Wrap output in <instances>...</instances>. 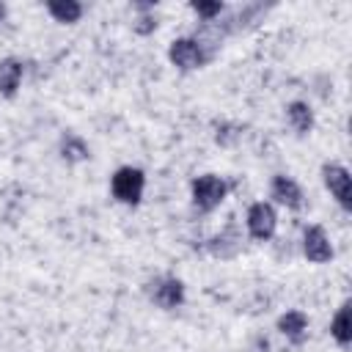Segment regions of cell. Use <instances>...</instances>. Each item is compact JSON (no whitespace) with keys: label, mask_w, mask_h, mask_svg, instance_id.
<instances>
[{"label":"cell","mask_w":352,"mask_h":352,"mask_svg":"<svg viewBox=\"0 0 352 352\" xmlns=\"http://www.w3.org/2000/svg\"><path fill=\"white\" fill-rule=\"evenodd\" d=\"M143 184H146V179H143V170L140 168H118L116 173H113V182H110V190H113V195L121 201V204H138L140 201V195H143Z\"/></svg>","instance_id":"cell-1"},{"label":"cell","mask_w":352,"mask_h":352,"mask_svg":"<svg viewBox=\"0 0 352 352\" xmlns=\"http://www.w3.org/2000/svg\"><path fill=\"white\" fill-rule=\"evenodd\" d=\"M223 198H226V182H223L220 176L206 173V176H198V179L192 182V204H195L198 209L209 212V209L220 206Z\"/></svg>","instance_id":"cell-2"},{"label":"cell","mask_w":352,"mask_h":352,"mask_svg":"<svg viewBox=\"0 0 352 352\" xmlns=\"http://www.w3.org/2000/svg\"><path fill=\"white\" fill-rule=\"evenodd\" d=\"M322 176H324V187L336 195V201L349 212L352 209V182H349V170L344 165H324L322 168Z\"/></svg>","instance_id":"cell-3"},{"label":"cell","mask_w":352,"mask_h":352,"mask_svg":"<svg viewBox=\"0 0 352 352\" xmlns=\"http://www.w3.org/2000/svg\"><path fill=\"white\" fill-rule=\"evenodd\" d=\"M275 223H278V217L270 204L258 201L248 209V231L253 239H270L275 234Z\"/></svg>","instance_id":"cell-4"},{"label":"cell","mask_w":352,"mask_h":352,"mask_svg":"<svg viewBox=\"0 0 352 352\" xmlns=\"http://www.w3.org/2000/svg\"><path fill=\"white\" fill-rule=\"evenodd\" d=\"M168 58L179 69H198L206 55H204L201 41H195V38H176L170 44V50H168Z\"/></svg>","instance_id":"cell-5"},{"label":"cell","mask_w":352,"mask_h":352,"mask_svg":"<svg viewBox=\"0 0 352 352\" xmlns=\"http://www.w3.org/2000/svg\"><path fill=\"white\" fill-rule=\"evenodd\" d=\"M302 250L308 256V261H316V264H324L333 258V248H330V239L327 234L319 228V226H311L302 236Z\"/></svg>","instance_id":"cell-6"},{"label":"cell","mask_w":352,"mask_h":352,"mask_svg":"<svg viewBox=\"0 0 352 352\" xmlns=\"http://www.w3.org/2000/svg\"><path fill=\"white\" fill-rule=\"evenodd\" d=\"M151 297H154V302L160 305V308H176V305H182V300H184V286H182V280H176V278H162V280H157L154 283V289H151Z\"/></svg>","instance_id":"cell-7"},{"label":"cell","mask_w":352,"mask_h":352,"mask_svg":"<svg viewBox=\"0 0 352 352\" xmlns=\"http://www.w3.org/2000/svg\"><path fill=\"white\" fill-rule=\"evenodd\" d=\"M272 198L289 209H300L302 206V190L297 187L294 179L289 176H275L272 179Z\"/></svg>","instance_id":"cell-8"},{"label":"cell","mask_w":352,"mask_h":352,"mask_svg":"<svg viewBox=\"0 0 352 352\" xmlns=\"http://www.w3.org/2000/svg\"><path fill=\"white\" fill-rule=\"evenodd\" d=\"M278 330H280L289 341L300 344V341L305 338V333H308V316H305L302 311H286V314L278 319Z\"/></svg>","instance_id":"cell-9"},{"label":"cell","mask_w":352,"mask_h":352,"mask_svg":"<svg viewBox=\"0 0 352 352\" xmlns=\"http://www.w3.org/2000/svg\"><path fill=\"white\" fill-rule=\"evenodd\" d=\"M22 80V63L16 58H3L0 60V94L14 96Z\"/></svg>","instance_id":"cell-10"},{"label":"cell","mask_w":352,"mask_h":352,"mask_svg":"<svg viewBox=\"0 0 352 352\" xmlns=\"http://www.w3.org/2000/svg\"><path fill=\"white\" fill-rule=\"evenodd\" d=\"M286 113H289V124L294 126L297 135H308V132H311V126H314V113H311V107H308L305 102H292V104L286 107Z\"/></svg>","instance_id":"cell-11"},{"label":"cell","mask_w":352,"mask_h":352,"mask_svg":"<svg viewBox=\"0 0 352 352\" xmlns=\"http://www.w3.org/2000/svg\"><path fill=\"white\" fill-rule=\"evenodd\" d=\"M330 333H333V338L338 341V346H349V341H352V327H349V302H344L341 308H338V314H336V319H333V324H330Z\"/></svg>","instance_id":"cell-12"},{"label":"cell","mask_w":352,"mask_h":352,"mask_svg":"<svg viewBox=\"0 0 352 352\" xmlns=\"http://www.w3.org/2000/svg\"><path fill=\"white\" fill-rule=\"evenodd\" d=\"M47 11L58 22H77L80 14H82V6L74 3V0H52V3H47Z\"/></svg>","instance_id":"cell-13"},{"label":"cell","mask_w":352,"mask_h":352,"mask_svg":"<svg viewBox=\"0 0 352 352\" xmlns=\"http://www.w3.org/2000/svg\"><path fill=\"white\" fill-rule=\"evenodd\" d=\"M60 151H63V160H69V162H80V160L88 157V146H85L80 138H74V135H66V138H63Z\"/></svg>","instance_id":"cell-14"},{"label":"cell","mask_w":352,"mask_h":352,"mask_svg":"<svg viewBox=\"0 0 352 352\" xmlns=\"http://www.w3.org/2000/svg\"><path fill=\"white\" fill-rule=\"evenodd\" d=\"M220 3H192V11L195 14H201L204 19H209V16H214V14H220Z\"/></svg>","instance_id":"cell-15"},{"label":"cell","mask_w":352,"mask_h":352,"mask_svg":"<svg viewBox=\"0 0 352 352\" xmlns=\"http://www.w3.org/2000/svg\"><path fill=\"white\" fill-rule=\"evenodd\" d=\"M3 16H6V6L0 3V22H3Z\"/></svg>","instance_id":"cell-16"}]
</instances>
